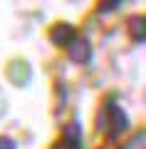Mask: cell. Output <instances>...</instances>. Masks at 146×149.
Listing matches in <instances>:
<instances>
[{"label":"cell","instance_id":"6da1fadb","mask_svg":"<svg viewBox=\"0 0 146 149\" xmlns=\"http://www.w3.org/2000/svg\"><path fill=\"white\" fill-rule=\"evenodd\" d=\"M67 37H72V27H67V25H57L55 27V32H52V40L57 45H62Z\"/></svg>","mask_w":146,"mask_h":149},{"label":"cell","instance_id":"3957f363","mask_svg":"<svg viewBox=\"0 0 146 149\" xmlns=\"http://www.w3.org/2000/svg\"><path fill=\"white\" fill-rule=\"evenodd\" d=\"M0 149H15V144H12L8 137H0Z\"/></svg>","mask_w":146,"mask_h":149},{"label":"cell","instance_id":"7a4b0ae2","mask_svg":"<svg viewBox=\"0 0 146 149\" xmlns=\"http://www.w3.org/2000/svg\"><path fill=\"white\" fill-rule=\"evenodd\" d=\"M82 52H87V42H84V40H79V47L72 52V57L77 60V62H82V60H84V57H82Z\"/></svg>","mask_w":146,"mask_h":149}]
</instances>
